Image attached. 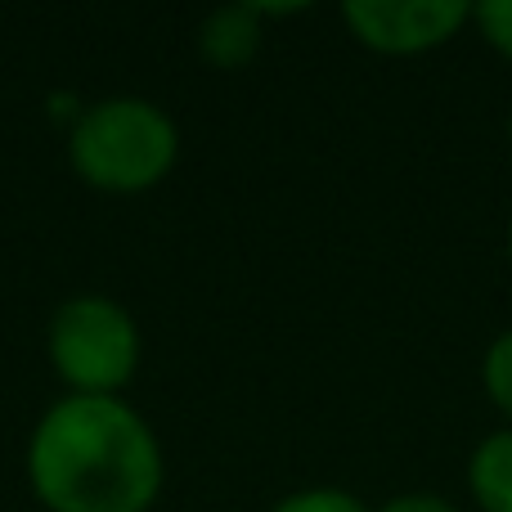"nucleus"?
Returning <instances> with one entry per match:
<instances>
[{"instance_id": "nucleus-1", "label": "nucleus", "mask_w": 512, "mask_h": 512, "mask_svg": "<svg viewBox=\"0 0 512 512\" xmlns=\"http://www.w3.org/2000/svg\"><path fill=\"white\" fill-rule=\"evenodd\" d=\"M27 486L45 512H149L167 459L122 396H59L27 436Z\"/></svg>"}, {"instance_id": "nucleus-2", "label": "nucleus", "mask_w": 512, "mask_h": 512, "mask_svg": "<svg viewBox=\"0 0 512 512\" xmlns=\"http://www.w3.org/2000/svg\"><path fill=\"white\" fill-rule=\"evenodd\" d=\"M180 158V126L144 95H108L77 108L68 126V162L99 194H144L162 185Z\"/></svg>"}, {"instance_id": "nucleus-3", "label": "nucleus", "mask_w": 512, "mask_h": 512, "mask_svg": "<svg viewBox=\"0 0 512 512\" xmlns=\"http://www.w3.org/2000/svg\"><path fill=\"white\" fill-rule=\"evenodd\" d=\"M45 355L72 396H122L144 355L135 315L104 292H77L54 306Z\"/></svg>"}, {"instance_id": "nucleus-4", "label": "nucleus", "mask_w": 512, "mask_h": 512, "mask_svg": "<svg viewBox=\"0 0 512 512\" xmlns=\"http://www.w3.org/2000/svg\"><path fill=\"white\" fill-rule=\"evenodd\" d=\"M342 18L360 45L378 54H423L472 23L463 0H346Z\"/></svg>"}, {"instance_id": "nucleus-5", "label": "nucleus", "mask_w": 512, "mask_h": 512, "mask_svg": "<svg viewBox=\"0 0 512 512\" xmlns=\"http://www.w3.org/2000/svg\"><path fill=\"white\" fill-rule=\"evenodd\" d=\"M261 36L256 5H221L198 23V54L221 72H239L261 54Z\"/></svg>"}, {"instance_id": "nucleus-6", "label": "nucleus", "mask_w": 512, "mask_h": 512, "mask_svg": "<svg viewBox=\"0 0 512 512\" xmlns=\"http://www.w3.org/2000/svg\"><path fill=\"white\" fill-rule=\"evenodd\" d=\"M468 490L481 512H512V427L477 441L468 459Z\"/></svg>"}, {"instance_id": "nucleus-7", "label": "nucleus", "mask_w": 512, "mask_h": 512, "mask_svg": "<svg viewBox=\"0 0 512 512\" xmlns=\"http://www.w3.org/2000/svg\"><path fill=\"white\" fill-rule=\"evenodd\" d=\"M481 387H486L490 405H495L512 427V328H504V333L486 346V355H481Z\"/></svg>"}, {"instance_id": "nucleus-8", "label": "nucleus", "mask_w": 512, "mask_h": 512, "mask_svg": "<svg viewBox=\"0 0 512 512\" xmlns=\"http://www.w3.org/2000/svg\"><path fill=\"white\" fill-rule=\"evenodd\" d=\"M270 512H369V508H364V499H355L342 486H306L283 495Z\"/></svg>"}, {"instance_id": "nucleus-9", "label": "nucleus", "mask_w": 512, "mask_h": 512, "mask_svg": "<svg viewBox=\"0 0 512 512\" xmlns=\"http://www.w3.org/2000/svg\"><path fill=\"white\" fill-rule=\"evenodd\" d=\"M472 23L486 36L490 50H499L504 59H512V0H486V5H472Z\"/></svg>"}, {"instance_id": "nucleus-10", "label": "nucleus", "mask_w": 512, "mask_h": 512, "mask_svg": "<svg viewBox=\"0 0 512 512\" xmlns=\"http://www.w3.org/2000/svg\"><path fill=\"white\" fill-rule=\"evenodd\" d=\"M378 512H463V508L445 495H432V490H405V495H391Z\"/></svg>"}, {"instance_id": "nucleus-11", "label": "nucleus", "mask_w": 512, "mask_h": 512, "mask_svg": "<svg viewBox=\"0 0 512 512\" xmlns=\"http://www.w3.org/2000/svg\"><path fill=\"white\" fill-rule=\"evenodd\" d=\"M508 256H512V216H508Z\"/></svg>"}, {"instance_id": "nucleus-12", "label": "nucleus", "mask_w": 512, "mask_h": 512, "mask_svg": "<svg viewBox=\"0 0 512 512\" xmlns=\"http://www.w3.org/2000/svg\"><path fill=\"white\" fill-rule=\"evenodd\" d=\"M508 140H512V108H508Z\"/></svg>"}]
</instances>
